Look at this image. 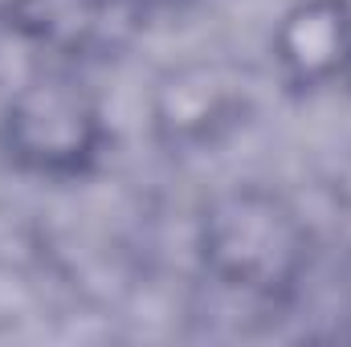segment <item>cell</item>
Segmentation results:
<instances>
[{
    "label": "cell",
    "instance_id": "obj_1",
    "mask_svg": "<svg viewBox=\"0 0 351 347\" xmlns=\"http://www.w3.org/2000/svg\"><path fill=\"white\" fill-rule=\"evenodd\" d=\"M200 258L213 278L241 294L282 298L298 286L306 270L311 237L302 217L278 192L245 184L204 208Z\"/></svg>",
    "mask_w": 351,
    "mask_h": 347
},
{
    "label": "cell",
    "instance_id": "obj_2",
    "mask_svg": "<svg viewBox=\"0 0 351 347\" xmlns=\"http://www.w3.org/2000/svg\"><path fill=\"white\" fill-rule=\"evenodd\" d=\"M106 147V123L90 90L45 74L16 90L0 110V152L12 168L41 180H78Z\"/></svg>",
    "mask_w": 351,
    "mask_h": 347
},
{
    "label": "cell",
    "instance_id": "obj_3",
    "mask_svg": "<svg viewBox=\"0 0 351 347\" xmlns=\"http://www.w3.org/2000/svg\"><path fill=\"white\" fill-rule=\"evenodd\" d=\"M274 66L298 94L335 90L351 78V0H298L282 12L274 37Z\"/></svg>",
    "mask_w": 351,
    "mask_h": 347
},
{
    "label": "cell",
    "instance_id": "obj_4",
    "mask_svg": "<svg viewBox=\"0 0 351 347\" xmlns=\"http://www.w3.org/2000/svg\"><path fill=\"white\" fill-rule=\"evenodd\" d=\"M245 110V82L229 78L221 66H184L156 90L152 123L168 147H204L237 127Z\"/></svg>",
    "mask_w": 351,
    "mask_h": 347
}]
</instances>
